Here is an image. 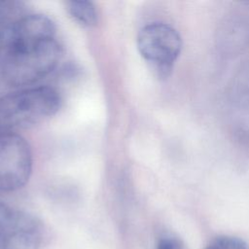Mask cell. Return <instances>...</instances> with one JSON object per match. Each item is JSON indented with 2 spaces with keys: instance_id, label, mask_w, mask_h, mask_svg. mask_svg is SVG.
Listing matches in <instances>:
<instances>
[{
  "instance_id": "obj_11",
  "label": "cell",
  "mask_w": 249,
  "mask_h": 249,
  "mask_svg": "<svg viewBox=\"0 0 249 249\" xmlns=\"http://www.w3.org/2000/svg\"><path fill=\"white\" fill-rule=\"evenodd\" d=\"M158 249H181L177 240L169 237H163L158 244Z\"/></svg>"
},
{
  "instance_id": "obj_2",
  "label": "cell",
  "mask_w": 249,
  "mask_h": 249,
  "mask_svg": "<svg viewBox=\"0 0 249 249\" xmlns=\"http://www.w3.org/2000/svg\"><path fill=\"white\" fill-rule=\"evenodd\" d=\"M61 56L62 48L54 38L14 49L0 57V77L12 87L29 86L50 74Z\"/></svg>"
},
{
  "instance_id": "obj_9",
  "label": "cell",
  "mask_w": 249,
  "mask_h": 249,
  "mask_svg": "<svg viewBox=\"0 0 249 249\" xmlns=\"http://www.w3.org/2000/svg\"><path fill=\"white\" fill-rule=\"evenodd\" d=\"M211 245L214 249H249V244H247L243 239L230 235H221L216 237Z\"/></svg>"
},
{
  "instance_id": "obj_12",
  "label": "cell",
  "mask_w": 249,
  "mask_h": 249,
  "mask_svg": "<svg viewBox=\"0 0 249 249\" xmlns=\"http://www.w3.org/2000/svg\"><path fill=\"white\" fill-rule=\"evenodd\" d=\"M205 249H214V247H213V246H212V245H211V244H210V245H209V246H208V247H206V248H205Z\"/></svg>"
},
{
  "instance_id": "obj_8",
  "label": "cell",
  "mask_w": 249,
  "mask_h": 249,
  "mask_svg": "<svg viewBox=\"0 0 249 249\" xmlns=\"http://www.w3.org/2000/svg\"><path fill=\"white\" fill-rule=\"evenodd\" d=\"M66 10L79 24L92 27L97 23V12L94 4L85 0H71L66 2Z\"/></svg>"
},
{
  "instance_id": "obj_4",
  "label": "cell",
  "mask_w": 249,
  "mask_h": 249,
  "mask_svg": "<svg viewBox=\"0 0 249 249\" xmlns=\"http://www.w3.org/2000/svg\"><path fill=\"white\" fill-rule=\"evenodd\" d=\"M32 171V153L28 142L16 132L0 133V192L23 187Z\"/></svg>"
},
{
  "instance_id": "obj_6",
  "label": "cell",
  "mask_w": 249,
  "mask_h": 249,
  "mask_svg": "<svg viewBox=\"0 0 249 249\" xmlns=\"http://www.w3.org/2000/svg\"><path fill=\"white\" fill-rule=\"evenodd\" d=\"M42 239L40 222L30 214L15 211L0 235V249H38Z\"/></svg>"
},
{
  "instance_id": "obj_10",
  "label": "cell",
  "mask_w": 249,
  "mask_h": 249,
  "mask_svg": "<svg viewBox=\"0 0 249 249\" xmlns=\"http://www.w3.org/2000/svg\"><path fill=\"white\" fill-rule=\"evenodd\" d=\"M14 210L11 209L9 206L4 204L0 201V235L3 233L5 229L7 228L12 216H13Z\"/></svg>"
},
{
  "instance_id": "obj_3",
  "label": "cell",
  "mask_w": 249,
  "mask_h": 249,
  "mask_svg": "<svg viewBox=\"0 0 249 249\" xmlns=\"http://www.w3.org/2000/svg\"><path fill=\"white\" fill-rule=\"evenodd\" d=\"M137 48L142 57L152 65L158 75L165 77L181 53L182 39L172 26L162 22H153L139 30Z\"/></svg>"
},
{
  "instance_id": "obj_7",
  "label": "cell",
  "mask_w": 249,
  "mask_h": 249,
  "mask_svg": "<svg viewBox=\"0 0 249 249\" xmlns=\"http://www.w3.org/2000/svg\"><path fill=\"white\" fill-rule=\"evenodd\" d=\"M25 14V5L21 1L0 0V55L14 24Z\"/></svg>"
},
{
  "instance_id": "obj_5",
  "label": "cell",
  "mask_w": 249,
  "mask_h": 249,
  "mask_svg": "<svg viewBox=\"0 0 249 249\" xmlns=\"http://www.w3.org/2000/svg\"><path fill=\"white\" fill-rule=\"evenodd\" d=\"M54 34V22L47 16L39 14L24 15L12 27L0 57L11 50L53 39Z\"/></svg>"
},
{
  "instance_id": "obj_1",
  "label": "cell",
  "mask_w": 249,
  "mask_h": 249,
  "mask_svg": "<svg viewBox=\"0 0 249 249\" xmlns=\"http://www.w3.org/2000/svg\"><path fill=\"white\" fill-rule=\"evenodd\" d=\"M56 89L47 86L32 87L0 97V133L15 132L39 124L60 108Z\"/></svg>"
}]
</instances>
